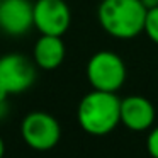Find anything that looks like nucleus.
I'll use <instances>...</instances> for the list:
<instances>
[{
  "instance_id": "nucleus-1",
  "label": "nucleus",
  "mask_w": 158,
  "mask_h": 158,
  "mask_svg": "<svg viewBox=\"0 0 158 158\" xmlns=\"http://www.w3.org/2000/svg\"><path fill=\"white\" fill-rule=\"evenodd\" d=\"M77 119L85 133L106 136L121 123V99L116 92L94 89L82 97L77 109Z\"/></svg>"
},
{
  "instance_id": "nucleus-2",
  "label": "nucleus",
  "mask_w": 158,
  "mask_h": 158,
  "mask_svg": "<svg viewBox=\"0 0 158 158\" xmlns=\"http://www.w3.org/2000/svg\"><path fill=\"white\" fill-rule=\"evenodd\" d=\"M148 9L141 0H102L97 17L102 29L116 39H133L144 31Z\"/></svg>"
},
{
  "instance_id": "nucleus-3",
  "label": "nucleus",
  "mask_w": 158,
  "mask_h": 158,
  "mask_svg": "<svg viewBox=\"0 0 158 158\" xmlns=\"http://www.w3.org/2000/svg\"><path fill=\"white\" fill-rule=\"evenodd\" d=\"M87 78L92 89L117 92L126 82V65L114 51H97L87 63Z\"/></svg>"
},
{
  "instance_id": "nucleus-4",
  "label": "nucleus",
  "mask_w": 158,
  "mask_h": 158,
  "mask_svg": "<svg viewBox=\"0 0 158 158\" xmlns=\"http://www.w3.org/2000/svg\"><path fill=\"white\" fill-rule=\"evenodd\" d=\"M21 136L29 148L36 151H48L58 144L61 126L51 114L44 110H32L22 119Z\"/></svg>"
},
{
  "instance_id": "nucleus-5",
  "label": "nucleus",
  "mask_w": 158,
  "mask_h": 158,
  "mask_svg": "<svg viewBox=\"0 0 158 158\" xmlns=\"http://www.w3.org/2000/svg\"><path fill=\"white\" fill-rule=\"evenodd\" d=\"M36 82V63L21 53L0 56V85L9 94H22Z\"/></svg>"
},
{
  "instance_id": "nucleus-6",
  "label": "nucleus",
  "mask_w": 158,
  "mask_h": 158,
  "mask_svg": "<svg viewBox=\"0 0 158 158\" xmlns=\"http://www.w3.org/2000/svg\"><path fill=\"white\" fill-rule=\"evenodd\" d=\"M34 27L41 34L63 36L70 27L72 14L65 0H36L32 4Z\"/></svg>"
},
{
  "instance_id": "nucleus-7",
  "label": "nucleus",
  "mask_w": 158,
  "mask_h": 158,
  "mask_svg": "<svg viewBox=\"0 0 158 158\" xmlns=\"http://www.w3.org/2000/svg\"><path fill=\"white\" fill-rule=\"evenodd\" d=\"M34 27V12L29 0H0V29L9 36H24Z\"/></svg>"
},
{
  "instance_id": "nucleus-8",
  "label": "nucleus",
  "mask_w": 158,
  "mask_h": 158,
  "mask_svg": "<svg viewBox=\"0 0 158 158\" xmlns=\"http://www.w3.org/2000/svg\"><path fill=\"white\" fill-rule=\"evenodd\" d=\"M155 107L146 97L129 95L121 99V123L131 131H148L155 124Z\"/></svg>"
},
{
  "instance_id": "nucleus-9",
  "label": "nucleus",
  "mask_w": 158,
  "mask_h": 158,
  "mask_svg": "<svg viewBox=\"0 0 158 158\" xmlns=\"http://www.w3.org/2000/svg\"><path fill=\"white\" fill-rule=\"evenodd\" d=\"M66 55L61 36L41 34L32 49V60L41 70H56L63 63Z\"/></svg>"
},
{
  "instance_id": "nucleus-10",
  "label": "nucleus",
  "mask_w": 158,
  "mask_h": 158,
  "mask_svg": "<svg viewBox=\"0 0 158 158\" xmlns=\"http://www.w3.org/2000/svg\"><path fill=\"white\" fill-rule=\"evenodd\" d=\"M144 32L155 44H158V7L148 9L144 19Z\"/></svg>"
},
{
  "instance_id": "nucleus-11",
  "label": "nucleus",
  "mask_w": 158,
  "mask_h": 158,
  "mask_svg": "<svg viewBox=\"0 0 158 158\" xmlns=\"http://www.w3.org/2000/svg\"><path fill=\"white\" fill-rule=\"evenodd\" d=\"M146 150L151 158H158V126L153 127L148 134L146 139Z\"/></svg>"
},
{
  "instance_id": "nucleus-12",
  "label": "nucleus",
  "mask_w": 158,
  "mask_h": 158,
  "mask_svg": "<svg viewBox=\"0 0 158 158\" xmlns=\"http://www.w3.org/2000/svg\"><path fill=\"white\" fill-rule=\"evenodd\" d=\"M9 114V106L7 102H0V121H4Z\"/></svg>"
},
{
  "instance_id": "nucleus-13",
  "label": "nucleus",
  "mask_w": 158,
  "mask_h": 158,
  "mask_svg": "<svg viewBox=\"0 0 158 158\" xmlns=\"http://www.w3.org/2000/svg\"><path fill=\"white\" fill-rule=\"evenodd\" d=\"M143 5L146 9H153V7H158V0H141Z\"/></svg>"
},
{
  "instance_id": "nucleus-14",
  "label": "nucleus",
  "mask_w": 158,
  "mask_h": 158,
  "mask_svg": "<svg viewBox=\"0 0 158 158\" xmlns=\"http://www.w3.org/2000/svg\"><path fill=\"white\" fill-rule=\"evenodd\" d=\"M10 95V94L7 92V90L4 89V87L0 85V102H7V97Z\"/></svg>"
},
{
  "instance_id": "nucleus-15",
  "label": "nucleus",
  "mask_w": 158,
  "mask_h": 158,
  "mask_svg": "<svg viewBox=\"0 0 158 158\" xmlns=\"http://www.w3.org/2000/svg\"><path fill=\"white\" fill-rule=\"evenodd\" d=\"M4 155H5V143L2 139V136H0V158H4Z\"/></svg>"
}]
</instances>
